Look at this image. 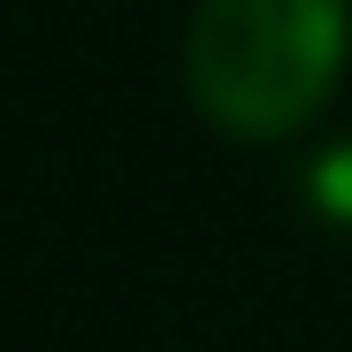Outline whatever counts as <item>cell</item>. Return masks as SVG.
Wrapping results in <instances>:
<instances>
[{
	"label": "cell",
	"mask_w": 352,
	"mask_h": 352,
	"mask_svg": "<svg viewBox=\"0 0 352 352\" xmlns=\"http://www.w3.org/2000/svg\"><path fill=\"white\" fill-rule=\"evenodd\" d=\"M344 69V0H199L184 31V92L230 138L314 123Z\"/></svg>",
	"instance_id": "6da1fadb"
},
{
	"label": "cell",
	"mask_w": 352,
	"mask_h": 352,
	"mask_svg": "<svg viewBox=\"0 0 352 352\" xmlns=\"http://www.w3.org/2000/svg\"><path fill=\"white\" fill-rule=\"evenodd\" d=\"M307 207H314L322 222H344V230H352V138L329 146V153L307 168Z\"/></svg>",
	"instance_id": "7a4b0ae2"
}]
</instances>
